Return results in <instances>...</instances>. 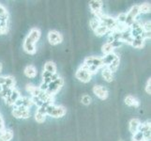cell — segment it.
<instances>
[{
  "mask_svg": "<svg viewBox=\"0 0 151 141\" xmlns=\"http://www.w3.org/2000/svg\"><path fill=\"white\" fill-rule=\"evenodd\" d=\"M24 75L28 77V78H34L37 76L38 74V71H37V68L33 65H28L24 68Z\"/></svg>",
  "mask_w": 151,
  "mask_h": 141,
  "instance_id": "cell-15",
  "label": "cell"
},
{
  "mask_svg": "<svg viewBox=\"0 0 151 141\" xmlns=\"http://www.w3.org/2000/svg\"><path fill=\"white\" fill-rule=\"evenodd\" d=\"M43 71L51 72V74H56V65L52 61H47L44 65Z\"/></svg>",
  "mask_w": 151,
  "mask_h": 141,
  "instance_id": "cell-24",
  "label": "cell"
},
{
  "mask_svg": "<svg viewBox=\"0 0 151 141\" xmlns=\"http://www.w3.org/2000/svg\"><path fill=\"white\" fill-rule=\"evenodd\" d=\"M116 21L117 24H124L125 25V22H126V13H120L116 17Z\"/></svg>",
  "mask_w": 151,
  "mask_h": 141,
  "instance_id": "cell-36",
  "label": "cell"
},
{
  "mask_svg": "<svg viewBox=\"0 0 151 141\" xmlns=\"http://www.w3.org/2000/svg\"><path fill=\"white\" fill-rule=\"evenodd\" d=\"M63 85H64V80L62 79V77L59 76L56 80L51 82L48 85V90L46 92H48L52 96H55V94L61 90V87H63Z\"/></svg>",
  "mask_w": 151,
  "mask_h": 141,
  "instance_id": "cell-4",
  "label": "cell"
},
{
  "mask_svg": "<svg viewBox=\"0 0 151 141\" xmlns=\"http://www.w3.org/2000/svg\"><path fill=\"white\" fill-rule=\"evenodd\" d=\"M101 51H102V53L104 54V56H105V55H108V54L114 53V48H113V46L111 45V43H104L102 45Z\"/></svg>",
  "mask_w": 151,
  "mask_h": 141,
  "instance_id": "cell-29",
  "label": "cell"
},
{
  "mask_svg": "<svg viewBox=\"0 0 151 141\" xmlns=\"http://www.w3.org/2000/svg\"><path fill=\"white\" fill-rule=\"evenodd\" d=\"M93 92H94L95 95L98 98H100L101 100H106L109 95L107 87L101 85H96L93 87Z\"/></svg>",
  "mask_w": 151,
  "mask_h": 141,
  "instance_id": "cell-9",
  "label": "cell"
},
{
  "mask_svg": "<svg viewBox=\"0 0 151 141\" xmlns=\"http://www.w3.org/2000/svg\"><path fill=\"white\" fill-rule=\"evenodd\" d=\"M76 78L79 81L83 82V83H88L90 82L92 74L89 72V71L87 70V68L83 64L79 69L76 72Z\"/></svg>",
  "mask_w": 151,
  "mask_h": 141,
  "instance_id": "cell-3",
  "label": "cell"
},
{
  "mask_svg": "<svg viewBox=\"0 0 151 141\" xmlns=\"http://www.w3.org/2000/svg\"><path fill=\"white\" fill-rule=\"evenodd\" d=\"M21 97L20 92L16 90V88H13L12 94L9 95V97H8L7 99H5V102L8 104V106H14L15 102H16L18 99Z\"/></svg>",
  "mask_w": 151,
  "mask_h": 141,
  "instance_id": "cell-13",
  "label": "cell"
},
{
  "mask_svg": "<svg viewBox=\"0 0 151 141\" xmlns=\"http://www.w3.org/2000/svg\"><path fill=\"white\" fill-rule=\"evenodd\" d=\"M132 40L133 38L131 36V33H129V31H126V32H124L121 34V43H126L128 44L131 45L132 43Z\"/></svg>",
  "mask_w": 151,
  "mask_h": 141,
  "instance_id": "cell-25",
  "label": "cell"
},
{
  "mask_svg": "<svg viewBox=\"0 0 151 141\" xmlns=\"http://www.w3.org/2000/svg\"><path fill=\"white\" fill-rule=\"evenodd\" d=\"M47 39H48V41L52 45H57V44L61 43L62 40H63L62 35L56 30H51L48 33Z\"/></svg>",
  "mask_w": 151,
  "mask_h": 141,
  "instance_id": "cell-7",
  "label": "cell"
},
{
  "mask_svg": "<svg viewBox=\"0 0 151 141\" xmlns=\"http://www.w3.org/2000/svg\"><path fill=\"white\" fill-rule=\"evenodd\" d=\"M151 129V125H150V121H145L144 123H141L139 127V132L141 133H145V132H147V131H150Z\"/></svg>",
  "mask_w": 151,
  "mask_h": 141,
  "instance_id": "cell-32",
  "label": "cell"
},
{
  "mask_svg": "<svg viewBox=\"0 0 151 141\" xmlns=\"http://www.w3.org/2000/svg\"><path fill=\"white\" fill-rule=\"evenodd\" d=\"M13 88L8 87L6 86H1V90H0V97L2 99H7L8 97H9V95L12 94Z\"/></svg>",
  "mask_w": 151,
  "mask_h": 141,
  "instance_id": "cell-23",
  "label": "cell"
},
{
  "mask_svg": "<svg viewBox=\"0 0 151 141\" xmlns=\"http://www.w3.org/2000/svg\"><path fill=\"white\" fill-rule=\"evenodd\" d=\"M111 45L113 46V48L114 49H116V48H118L119 46H121L122 45V43L120 40H114L111 43Z\"/></svg>",
  "mask_w": 151,
  "mask_h": 141,
  "instance_id": "cell-40",
  "label": "cell"
},
{
  "mask_svg": "<svg viewBox=\"0 0 151 141\" xmlns=\"http://www.w3.org/2000/svg\"><path fill=\"white\" fill-rule=\"evenodd\" d=\"M5 84V76L0 75V86H3Z\"/></svg>",
  "mask_w": 151,
  "mask_h": 141,
  "instance_id": "cell-45",
  "label": "cell"
},
{
  "mask_svg": "<svg viewBox=\"0 0 151 141\" xmlns=\"http://www.w3.org/2000/svg\"><path fill=\"white\" fill-rule=\"evenodd\" d=\"M119 63H120V59H119V56H117L116 59H114L111 64H109L108 66H107V68L109 70H110L113 74L114 72H116V70H117V68L119 67Z\"/></svg>",
  "mask_w": 151,
  "mask_h": 141,
  "instance_id": "cell-28",
  "label": "cell"
},
{
  "mask_svg": "<svg viewBox=\"0 0 151 141\" xmlns=\"http://www.w3.org/2000/svg\"><path fill=\"white\" fill-rule=\"evenodd\" d=\"M141 121H140V119H132L131 121H129V132H131L132 134H135L136 132H138L139 130V127L140 125H141Z\"/></svg>",
  "mask_w": 151,
  "mask_h": 141,
  "instance_id": "cell-14",
  "label": "cell"
},
{
  "mask_svg": "<svg viewBox=\"0 0 151 141\" xmlns=\"http://www.w3.org/2000/svg\"><path fill=\"white\" fill-rule=\"evenodd\" d=\"M9 31V13L0 16V35L7 34Z\"/></svg>",
  "mask_w": 151,
  "mask_h": 141,
  "instance_id": "cell-11",
  "label": "cell"
},
{
  "mask_svg": "<svg viewBox=\"0 0 151 141\" xmlns=\"http://www.w3.org/2000/svg\"><path fill=\"white\" fill-rule=\"evenodd\" d=\"M84 65L86 67H97L99 69L104 67L101 57L99 56H87L84 61Z\"/></svg>",
  "mask_w": 151,
  "mask_h": 141,
  "instance_id": "cell-6",
  "label": "cell"
},
{
  "mask_svg": "<svg viewBox=\"0 0 151 141\" xmlns=\"http://www.w3.org/2000/svg\"><path fill=\"white\" fill-rule=\"evenodd\" d=\"M118 56L114 53H111V54H108V55H105L103 57H101L102 59V63H103V66L104 67H107L109 64H111L112 62L116 59Z\"/></svg>",
  "mask_w": 151,
  "mask_h": 141,
  "instance_id": "cell-17",
  "label": "cell"
},
{
  "mask_svg": "<svg viewBox=\"0 0 151 141\" xmlns=\"http://www.w3.org/2000/svg\"><path fill=\"white\" fill-rule=\"evenodd\" d=\"M125 103H126L128 106H134V107H138L140 104L137 99L133 97L132 95H128L125 98Z\"/></svg>",
  "mask_w": 151,
  "mask_h": 141,
  "instance_id": "cell-21",
  "label": "cell"
},
{
  "mask_svg": "<svg viewBox=\"0 0 151 141\" xmlns=\"http://www.w3.org/2000/svg\"><path fill=\"white\" fill-rule=\"evenodd\" d=\"M89 25H90V27L93 31H95L101 25V22H100V20H99V18L97 17H93L92 19H90L89 21Z\"/></svg>",
  "mask_w": 151,
  "mask_h": 141,
  "instance_id": "cell-30",
  "label": "cell"
},
{
  "mask_svg": "<svg viewBox=\"0 0 151 141\" xmlns=\"http://www.w3.org/2000/svg\"><path fill=\"white\" fill-rule=\"evenodd\" d=\"M25 90H27V92H29L32 97H39V95L40 94L41 90H40L39 87H35L33 85H30V84H27V87H25Z\"/></svg>",
  "mask_w": 151,
  "mask_h": 141,
  "instance_id": "cell-20",
  "label": "cell"
},
{
  "mask_svg": "<svg viewBox=\"0 0 151 141\" xmlns=\"http://www.w3.org/2000/svg\"><path fill=\"white\" fill-rule=\"evenodd\" d=\"M147 141H150V140H147Z\"/></svg>",
  "mask_w": 151,
  "mask_h": 141,
  "instance_id": "cell-47",
  "label": "cell"
},
{
  "mask_svg": "<svg viewBox=\"0 0 151 141\" xmlns=\"http://www.w3.org/2000/svg\"><path fill=\"white\" fill-rule=\"evenodd\" d=\"M1 71H2V64L0 63V72H1Z\"/></svg>",
  "mask_w": 151,
  "mask_h": 141,
  "instance_id": "cell-46",
  "label": "cell"
},
{
  "mask_svg": "<svg viewBox=\"0 0 151 141\" xmlns=\"http://www.w3.org/2000/svg\"><path fill=\"white\" fill-rule=\"evenodd\" d=\"M132 141H145L143 133L138 131V132H136L135 134H132Z\"/></svg>",
  "mask_w": 151,
  "mask_h": 141,
  "instance_id": "cell-34",
  "label": "cell"
},
{
  "mask_svg": "<svg viewBox=\"0 0 151 141\" xmlns=\"http://www.w3.org/2000/svg\"><path fill=\"white\" fill-rule=\"evenodd\" d=\"M39 87H40V90L41 91H47V90H48V84H46V83H43L42 82Z\"/></svg>",
  "mask_w": 151,
  "mask_h": 141,
  "instance_id": "cell-43",
  "label": "cell"
},
{
  "mask_svg": "<svg viewBox=\"0 0 151 141\" xmlns=\"http://www.w3.org/2000/svg\"><path fill=\"white\" fill-rule=\"evenodd\" d=\"M67 113V109L63 106H55V104H49L46 107V116H51L55 119H58L64 117Z\"/></svg>",
  "mask_w": 151,
  "mask_h": 141,
  "instance_id": "cell-1",
  "label": "cell"
},
{
  "mask_svg": "<svg viewBox=\"0 0 151 141\" xmlns=\"http://www.w3.org/2000/svg\"><path fill=\"white\" fill-rule=\"evenodd\" d=\"M101 75L106 82H112L114 80V74L108 69L107 67H103L101 71Z\"/></svg>",
  "mask_w": 151,
  "mask_h": 141,
  "instance_id": "cell-19",
  "label": "cell"
},
{
  "mask_svg": "<svg viewBox=\"0 0 151 141\" xmlns=\"http://www.w3.org/2000/svg\"><path fill=\"white\" fill-rule=\"evenodd\" d=\"M6 129L5 127V122H4V119L1 116V114H0V133H2L4 130Z\"/></svg>",
  "mask_w": 151,
  "mask_h": 141,
  "instance_id": "cell-41",
  "label": "cell"
},
{
  "mask_svg": "<svg viewBox=\"0 0 151 141\" xmlns=\"http://www.w3.org/2000/svg\"><path fill=\"white\" fill-rule=\"evenodd\" d=\"M24 50L29 55H34L37 51L36 43L29 37H27L24 41Z\"/></svg>",
  "mask_w": 151,
  "mask_h": 141,
  "instance_id": "cell-10",
  "label": "cell"
},
{
  "mask_svg": "<svg viewBox=\"0 0 151 141\" xmlns=\"http://www.w3.org/2000/svg\"><path fill=\"white\" fill-rule=\"evenodd\" d=\"M150 86H151V79H150V78H148L147 81V85H145V92H147V94H151Z\"/></svg>",
  "mask_w": 151,
  "mask_h": 141,
  "instance_id": "cell-39",
  "label": "cell"
},
{
  "mask_svg": "<svg viewBox=\"0 0 151 141\" xmlns=\"http://www.w3.org/2000/svg\"><path fill=\"white\" fill-rule=\"evenodd\" d=\"M82 103L85 104V106H88V104H90L91 102H92V99L89 95H84L82 97Z\"/></svg>",
  "mask_w": 151,
  "mask_h": 141,
  "instance_id": "cell-37",
  "label": "cell"
},
{
  "mask_svg": "<svg viewBox=\"0 0 151 141\" xmlns=\"http://www.w3.org/2000/svg\"><path fill=\"white\" fill-rule=\"evenodd\" d=\"M151 23H150V21H147L145 23L142 24V27H143V30H144V32L145 33H150V30H151Z\"/></svg>",
  "mask_w": 151,
  "mask_h": 141,
  "instance_id": "cell-35",
  "label": "cell"
},
{
  "mask_svg": "<svg viewBox=\"0 0 151 141\" xmlns=\"http://www.w3.org/2000/svg\"><path fill=\"white\" fill-rule=\"evenodd\" d=\"M31 101H32V103H34V104H36V106H37L38 108L40 107L43 104V103L41 102V100H40L39 97H32V98H31Z\"/></svg>",
  "mask_w": 151,
  "mask_h": 141,
  "instance_id": "cell-38",
  "label": "cell"
},
{
  "mask_svg": "<svg viewBox=\"0 0 151 141\" xmlns=\"http://www.w3.org/2000/svg\"><path fill=\"white\" fill-rule=\"evenodd\" d=\"M102 6H103V3L102 1H100V0H91V1H89V8L91 9L92 13L94 14L95 17L97 18H99L103 13Z\"/></svg>",
  "mask_w": 151,
  "mask_h": 141,
  "instance_id": "cell-5",
  "label": "cell"
},
{
  "mask_svg": "<svg viewBox=\"0 0 151 141\" xmlns=\"http://www.w3.org/2000/svg\"><path fill=\"white\" fill-rule=\"evenodd\" d=\"M12 113V116L16 119H28L30 117L29 109L23 107V106L15 107Z\"/></svg>",
  "mask_w": 151,
  "mask_h": 141,
  "instance_id": "cell-8",
  "label": "cell"
},
{
  "mask_svg": "<svg viewBox=\"0 0 151 141\" xmlns=\"http://www.w3.org/2000/svg\"><path fill=\"white\" fill-rule=\"evenodd\" d=\"M94 32H95L96 36H99V37H101V36H104V35H106V34L111 33L107 27H105L104 25H101L94 31Z\"/></svg>",
  "mask_w": 151,
  "mask_h": 141,
  "instance_id": "cell-26",
  "label": "cell"
},
{
  "mask_svg": "<svg viewBox=\"0 0 151 141\" xmlns=\"http://www.w3.org/2000/svg\"><path fill=\"white\" fill-rule=\"evenodd\" d=\"M145 39L142 37V36H139V37L137 38H134L132 40V46L134 47V48H137V49H140L142 48V47H144L145 45Z\"/></svg>",
  "mask_w": 151,
  "mask_h": 141,
  "instance_id": "cell-22",
  "label": "cell"
},
{
  "mask_svg": "<svg viewBox=\"0 0 151 141\" xmlns=\"http://www.w3.org/2000/svg\"><path fill=\"white\" fill-rule=\"evenodd\" d=\"M3 86H6L8 87H10V88H14V87H15V79H14V77L12 76V75L5 76V84Z\"/></svg>",
  "mask_w": 151,
  "mask_h": 141,
  "instance_id": "cell-27",
  "label": "cell"
},
{
  "mask_svg": "<svg viewBox=\"0 0 151 141\" xmlns=\"http://www.w3.org/2000/svg\"><path fill=\"white\" fill-rule=\"evenodd\" d=\"M150 4L149 3H143L139 6V12L140 13H148L150 12Z\"/></svg>",
  "mask_w": 151,
  "mask_h": 141,
  "instance_id": "cell-31",
  "label": "cell"
},
{
  "mask_svg": "<svg viewBox=\"0 0 151 141\" xmlns=\"http://www.w3.org/2000/svg\"><path fill=\"white\" fill-rule=\"evenodd\" d=\"M40 35H41V33H40V30L39 28H32L30 30L29 34L27 35V37H29L35 43H37L38 40L40 38Z\"/></svg>",
  "mask_w": 151,
  "mask_h": 141,
  "instance_id": "cell-18",
  "label": "cell"
},
{
  "mask_svg": "<svg viewBox=\"0 0 151 141\" xmlns=\"http://www.w3.org/2000/svg\"><path fill=\"white\" fill-rule=\"evenodd\" d=\"M8 13V10L7 9L5 8L4 6H2L1 4H0V16H2V15H5Z\"/></svg>",
  "mask_w": 151,
  "mask_h": 141,
  "instance_id": "cell-44",
  "label": "cell"
},
{
  "mask_svg": "<svg viewBox=\"0 0 151 141\" xmlns=\"http://www.w3.org/2000/svg\"><path fill=\"white\" fill-rule=\"evenodd\" d=\"M53 74H51V72L43 71V72H42V79H48V78H51V79H52V76H53Z\"/></svg>",
  "mask_w": 151,
  "mask_h": 141,
  "instance_id": "cell-42",
  "label": "cell"
},
{
  "mask_svg": "<svg viewBox=\"0 0 151 141\" xmlns=\"http://www.w3.org/2000/svg\"><path fill=\"white\" fill-rule=\"evenodd\" d=\"M35 119L37 121V122L42 123V122H44L46 121V115L37 111L35 113Z\"/></svg>",
  "mask_w": 151,
  "mask_h": 141,
  "instance_id": "cell-33",
  "label": "cell"
},
{
  "mask_svg": "<svg viewBox=\"0 0 151 141\" xmlns=\"http://www.w3.org/2000/svg\"><path fill=\"white\" fill-rule=\"evenodd\" d=\"M32 101H31V98L28 97H24V96H21L18 100L15 102L14 106L15 107H19V106H23L25 108H29L31 106H32Z\"/></svg>",
  "mask_w": 151,
  "mask_h": 141,
  "instance_id": "cell-12",
  "label": "cell"
},
{
  "mask_svg": "<svg viewBox=\"0 0 151 141\" xmlns=\"http://www.w3.org/2000/svg\"><path fill=\"white\" fill-rule=\"evenodd\" d=\"M99 20H100L101 22V25H104L105 27H107L109 29V31L110 32H113V31H114V29H116V21L114 18L109 16V15H106L102 13L100 17H99Z\"/></svg>",
  "mask_w": 151,
  "mask_h": 141,
  "instance_id": "cell-2",
  "label": "cell"
},
{
  "mask_svg": "<svg viewBox=\"0 0 151 141\" xmlns=\"http://www.w3.org/2000/svg\"><path fill=\"white\" fill-rule=\"evenodd\" d=\"M13 138V132L10 129H5L0 133V141H10Z\"/></svg>",
  "mask_w": 151,
  "mask_h": 141,
  "instance_id": "cell-16",
  "label": "cell"
}]
</instances>
